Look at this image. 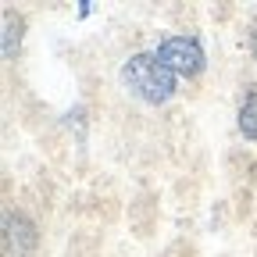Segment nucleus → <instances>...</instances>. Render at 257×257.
Wrapping results in <instances>:
<instances>
[{
	"label": "nucleus",
	"mask_w": 257,
	"mask_h": 257,
	"mask_svg": "<svg viewBox=\"0 0 257 257\" xmlns=\"http://www.w3.org/2000/svg\"><path fill=\"white\" fill-rule=\"evenodd\" d=\"M121 86L128 96H136V100L150 104V107H161L168 104L172 96L179 93V79L154 57V50L147 54H133L125 64H121Z\"/></svg>",
	"instance_id": "f257e3e1"
},
{
	"label": "nucleus",
	"mask_w": 257,
	"mask_h": 257,
	"mask_svg": "<svg viewBox=\"0 0 257 257\" xmlns=\"http://www.w3.org/2000/svg\"><path fill=\"white\" fill-rule=\"evenodd\" d=\"M154 57L165 64L175 79H197L207 68V54L197 36H165L154 47Z\"/></svg>",
	"instance_id": "f03ea898"
},
{
	"label": "nucleus",
	"mask_w": 257,
	"mask_h": 257,
	"mask_svg": "<svg viewBox=\"0 0 257 257\" xmlns=\"http://www.w3.org/2000/svg\"><path fill=\"white\" fill-rule=\"evenodd\" d=\"M4 236L11 246H18V253H29L32 246H36V225H32L25 214H8L4 218Z\"/></svg>",
	"instance_id": "7ed1b4c3"
},
{
	"label": "nucleus",
	"mask_w": 257,
	"mask_h": 257,
	"mask_svg": "<svg viewBox=\"0 0 257 257\" xmlns=\"http://www.w3.org/2000/svg\"><path fill=\"white\" fill-rule=\"evenodd\" d=\"M236 118H239V133H243V140L257 143V86H246Z\"/></svg>",
	"instance_id": "20e7f679"
},
{
	"label": "nucleus",
	"mask_w": 257,
	"mask_h": 257,
	"mask_svg": "<svg viewBox=\"0 0 257 257\" xmlns=\"http://www.w3.org/2000/svg\"><path fill=\"white\" fill-rule=\"evenodd\" d=\"M22 29H25V22L8 11L4 15V57H15V50L22 47Z\"/></svg>",
	"instance_id": "39448f33"
},
{
	"label": "nucleus",
	"mask_w": 257,
	"mask_h": 257,
	"mask_svg": "<svg viewBox=\"0 0 257 257\" xmlns=\"http://www.w3.org/2000/svg\"><path fill=\"white\" fill-rule=\"evenodd\" d=\"M250 50H253V57H257V22L250 25Z\"/></svg>",
	"instance_id": "423d86ee"
}]
</instances>
